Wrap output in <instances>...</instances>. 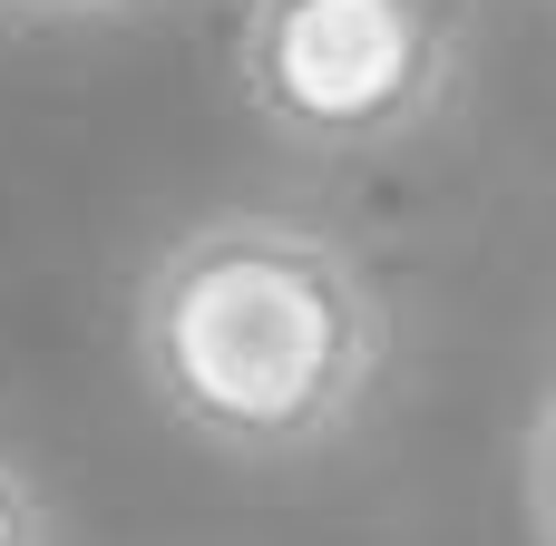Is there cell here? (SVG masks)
I'll use <instances>...</instances> for the list:
<instances>
[{
  "label": "cell",
  "mask_w": 556,
  "mask_h": 546,
  "mask_svg": "<svg viewBox=\"0 0 556 546\" xmlns=\"http://www.w3.org/2000/svg\"><path fill=\"white\" fill-rule=\"evenodd\" d=\"M127 361L166 430L215 459L283 469L362 420L391 361V313L362 254L323 225L205 215L137 274Z\"/></svg>",
  "instance_id": "1"
},
{
  "label": "cell",
  "mask_w": 556,
  "mask_h": 546,
  "mask_svg": "<svg viewBox=\"0 0 556 546\" xmlns=\"http://www.w3.org/2000/svg\"><path fill=\"white\" fill-rule=\"evenodd\" d=\"M459 0H235V107L293 156H391L459 98Z\"/></svg>",
  "instance_id": "2"
},
{
  "label": "cell",
  "mask_w": 556,
  "mask_h": 546,
  "mask_svg": "<svg viewBox=\"0 0 556 546\" xmlns=\"http://www.w3.org/2000/svg\"><path fill=\"white\" fill-rule=\"evenodd\" d=\"M518 488H528V537L556 546V371L528 410V459H518Z\"/></svg>",
  "instance_id": "3"
},
{
  "label": "cell",
  "mask_w": 556,
  "mask_h": 546,
  "mask_svg": "<svg viewBox=\"0 0 556 546\" xmlns=\"http://www.w3.org/2000/svg\"><path fill=\"white\" fill-rule=\"evenodd\" d=\"M0 546H49V508H39V488L10 449H0Z\"/></svg>",
  "instance_id": "4"
},
{
  "label": "cell",
  "mask_w": 556,
  "mask_h": 546,
  "mask_svg": "<svg viewBox=\"0 0 556 546\" xmlns=\"http://www.w3.org/2000/svg\"><path fill=\"white\" fill-rule=\"evenodd\" d=\"M10 20H117V10H137V0H0Z\"/></svg>",
  "instance_id": "5"
}]
</instances>
